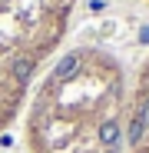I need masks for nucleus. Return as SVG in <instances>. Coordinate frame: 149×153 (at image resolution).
Instances as JSON below:
<instances>
[{
    "mask_svg": "<svg viewBox=\"0 0 149 153\" xmlns=\"http://www.w3.org/2000/svg\"><path fill=\"white\" fill-rule=\"evenodd\" d=\"M123 70L99 47H73L46 73L37 103L43 153H119Z\"/></svg>",
    "mask_w": 149,
    "mask_h": 153,
    "instance_id": "obj_1",
    "label": "nucleus"
},
{
    "mask_svg": "<svg viewBox=\"0 0 149 153\" xmlns=\"http://www.w3.org/2000/svg\"><path fill=\"white\" fill-rule=\"evenodd\" d=\"M76 0H0V123L70 30Z\"/></svg>",
    "mask_w": 149,
    "mask_h": 153,
    "instance_id": "obj_2",
    "label": "nucleus"
},
{
    "mask_svg": "<svg viewBox=\"0 0 149 153\" xmlns=\"http://www.w3.org/2000/svg\"><path fill=\"white\" fill-rule=\"evenodd\" d=\"M139 4H146V7H149V0H139Z\"/></svg>",
    "mask_w": 149,
    "mask_h": 153,
    "instance_id": "obj_3",
    "label": "nucleus"
}]
</instances>
